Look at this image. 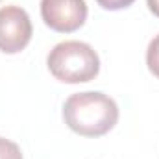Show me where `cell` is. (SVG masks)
I'll use <instances>...</instances> for the list:
<instances>
[{"mask_svg":"<svg viewBox=\"0 0 159 159\" xmlns=\"http://www.w3.org/2000/svg\"><path fill=\"white\" fill-rule=\"evenodd\" d=\"M65 124L81 137H102L119 122L117 102L98 91L76 93L63 106Z\"/></svg>","mask_w":159,"mask_h":159,"instance_id":"1","label":"cell"},{"mask_svg":"<svg viewBox=\"0 0 159 159\" xmlns=\"http://www.w3.org/2000/svg\"><path fill=\"white\" fill-rule=\"evenodd\" d=\"M46 65L50 74L63 83H85L100 72L96 50L81 41H63L56 44L46 57Z\"/></svg>","mask_w":159,"mask_h":159,"instance_id":"2","label":"cell"},{"mask_svg":"<svg viewBox=\"0 0 159 159\" xmlns=\"http://www.w3.org/2000/svg\"><path fill=\"white\" fill-rule=\"evenodd\" d=\"M32 34L34 26L26 9L15 4L0 7V52L19 54L28 46Z\"/></svg>","mask_w":159,"mask_h":159,"instance_id":"3","label":"cell"},{"mask_svg":"<svg viewBox=\"0 0 159 159\" xmlns=\"http://www.w3.org/2000/svg\"><path fill=\"white\" fill-rule=\"evenodd\" d=\"M41 17L50 30L72 34L87 20V4L85 0H41Z\"/></svg>","mask_w":159,"mask_h":159,"instance_id":"4","label":"cell"},{"mask_svg":"<svg viewBox=\"0 0 159 159\" xmlns=\"http://www.w3.org/2000/svg\"><path fill=\"white\" fill-rule=\"evenodd\" d=\"M146 65H148V70L156 78H159V35L150 41L146 48Z\"/></svg>","mask_w":159,"mask_h":159,"instance_id":"5","label":"cell"},{"mask_svg":"<svg viewBox=\"0 0 159 159\" xmlns=\"http://www.w3.org/2000/svg\"><path fill=\"white\" fill-rule=\"evenodd\" d=\"M0 159H22V152L19 144L9 139L0 137Z\"/></svg>","mask_w":159,"mask_h":159,"instance_id":"6","label":"cell"},{"mask_svg":"<svg viewBox=\"0 0 159 159\" xmlns=\"http://www.w3.org/2000/svg\"><path fill=\"white\" fill-rule=\"evenodd\" d=\"M100 7L104 9H109V11H117V9H124V7H129L135 0H96Z\"/></svg>","mask_w":159,"mask_h":159,"instance_id":"7","label":"cell"},{"mask_svg":"<svg viewBox=\"0 0 159 159\" xmlns=\"http://www.w3.org/2000/svg\"><path fill=\"white\" fill-rule=\"evenodd\" d=\"M146 4H148V9L156 17H159V0H146Z\"/></svg>","mask_w":159,"mask_h":159,"instance_id":"8","label":"cell"}]
</instances>
